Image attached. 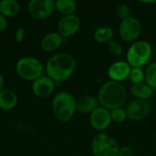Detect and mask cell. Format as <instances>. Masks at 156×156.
Segmentation results:
<instances>
[{"label": "cell", "instance_id": "6da1fadb", "mask_svg": "<svg viewBox=\"0 0 156 156\" xmlns=\"http://www.w3.org/2000/svg\"><path fill=\"white\" fill-rule=\"evenodd\" d=\"M76 60L67 53H58L52 56L46 64V72L54 82H63L75 71Z\"/></svg>", "mask_w": 156, "mask_h": 156}, {"label": "cell", "instance_id": "7a4b0ae2", "mask_svg": "<svg viewBox=\"0 0 156 156\" xmlns=\"http://www.w3.org/2000/svg\"><path fill=\"white\" fill-rule=\"evenodd\" d=\"M127 100V91L121 82L107 81L100 89L98 93V101L101 107L107 110H113L122 107Z\"/></svg>", "mask_w": 156, "mask_h": 156}, {"label": "cell", "instance_id": "3957f363", "mask_svg": "<svg viewBox=\"0 0 156 156\" xmlns=\"http://www.w3.org/2000/svg\"><path fill=\"white\" fill-rule=\"evenodd\" d=\"M76 101L73 95L68 91L57 93L52 100V110L56 118L60 122L71 120L77 111Z\"/></svg>", "mask_w": 156, "mask_h": 156}, {"label": "cell", "instance_id": "277c9868", "mask_svg": "<svg viewBox=\"0 0 156 156\" xmlns=\"http://www.w3.org/2000/svg\"><path fill=\"white\" fill-rule=\"evenodd\" d=\"M153 54V48L148 41L139 40L129 48L126 58L127 62L132 68H142L144 66Z\"/></svg>", "mask_w": 156, "mask_h": 156}, {"label": "cell", "instance_id": "5b68a950", "mask_svg": "<svg viewBox=\"0 0 156 156\" xmlns=\"http://www.w3.org/2000/svg\"><path fill=\"white\" fill-rule=\"evenodd\" d=\"M16 70L18 76L25 80L35 81L42 76L44 67L37 58L34 57H24L16 62Z\"/></svg>", "mask_w": 156, "mask_h": 156}, {"label": "cell", "instance_id": "8992f818", "mask_svg": "<svg viewBox=\"0 0 156 156\" xmlns=\"http://www.w3.org/2000/svg\"><path fill=\"white\" fill-rule=\"evenodd\" d=\"M120 148L113 137L100 133L91 141V151L94 156H117Z\"/></svg>", "mask_w": 156, "mask_h": 156}, {"label": "cell", "instance_id": "52a82bcc", "mask_svg": "<svg viewBox=\"0 0 156 156\" xmlns=\"http://www.w3.org/2000/svg\"><path fill=\"white\" fill-rule=\"evenodd\" d=\"M142 31V25L139 19L130 16L122 20L119 26V33L122 40L125 42H133L136 40Z\"/></svg>", "mask_w": 156, "mask_h": 156}, {"label": "cell", "instance_id": "ba28073f", "mask_svg": "<svg viewBox=\"0 0 156 156\" xmlns=\"http://www.w3.org/2000/svg\"><path fill=\"white\" fill-rule=\"evenodd\" d=\"M55 9L53 0H31L27 5L29 15L36 19H46L49 17Z\"/></svg>", "mask_w": 156, "mask_h": 156}, {"label": "cell", "instance_id": "9c48e42d", "mask_svg": "<svg viewBox=\"0 0 156 156\" xmlns=\"http://www.w3.org/2000/svg\"><path fill=\"white\" fill-rule=\"evenodd\" d=\"M125 111L127 113V118L134 122H139L149 116L151 112V105L146 101L136 99L127 104Z\"/></svg>", "mask_w": 156, "mask_h": 156}, {"label": "cell", "instance_id": "30bf717a", "mask_svg": "<svg viewBox=\"0 0 156 156\" xmlns=\"http://www.w3.org/2000/svg\"><path fill=\"white\" fill-rule=\"evenodd\" d=\"M81 22L78 16L70 15V16H64L58 21V34L63 37H69L76 34L80 27Z\"/></svg>", "mask_w": 156, "mask_h": 156}, {"label": "cell", "instance_id": "8fae6325", "mask_svg": "<svg viewBox=\"0 0 156 156\" xmlns=\"http://www.w3.org/2000/svg\"><path fill=\"white\" fill-rule=\"evenodd\" d=\"M90 122L91 126L97 131H105L112 123L110 111L104 107H98L90 113Z\"/></svg>", "mask_w": 156, "mask_h": 156}, {"label": "cell", "instance_id": "7c38bea8", "mask_svg": "<svg viewBox=\"0 0 156 156\" xmlns=\"http://www.w3.org/2000/svg\"><path fill=\"white\" fill-rule=\"evenodd\" d=\"M55 89V82L48 76H41L33 81L32 91L38 98H47L52 94Z\"/></svg>", "mask_w": 156, "mask_h": 156}, {"label": "cell", "instance_id": "4fadbf2b", "mask_svg": "<svg viewBox=\"0 0 156 156\" xmlns=\"http://www.w3.org/2000/svg\"><path fill=\"white\" fill-rule=\"evenodd\" d=\"M132 67L127 61H116L112 63L108 69V75L112 81L121 82L129 78Z\"/></svg>", "mask_w": 156, "mask_h": 156}, {"label": "cell", "instance_id": "5bb4252c", "mask_svg": "<svg viewBox=\"0 0 156 156\" xmlns=\"http://www.w3.org/2000/svg\"><path fill=\"white\" fill-rule=\"evenodd\" d=\"M63 37L58 32H51L45 35L41 40L40 46L45 52H53L57 50L62 44Z\"/></svg>", "mask_w": 156, "mask_h": 156}, {"label": "cell", "instance_id": "9a60e30c", "mask_svg": "<svg viewBox=\"0 0 156 156\" xmlns=\"http://www.w3.org/2000/svg\"><path fill=\"white\" fill-rule=\"evenodd\" d=\"M99 101L90 95H85L80 97L76 101L77 111L83 114L93 112L99 106Z\"/></svg>", "mask_w": 156, "mask_h": 156}, {"label": "cell", "instance_id": "2e32d148", "mask_svg": "<svg viewBox=\"0 0 156 156\" xmlns=\"http://www.w3.org/2000/svg\"><path fill=\"white\" fill-rule=\"evenodd\" d=\"M18 99L16 94L10 90H3L0 91V109L10 111L17 104Z\"/></svg>", "mask_w": 156, "mask_h": 156}, {"label": "cell", "instance_id": "e0dca14e", "mask_svg": "<svg viewBox=\"0 0 156 156\" xmlns=\"http://www.w3.org/2000/svg\"><path fill=\"white\" fill-rule=\"evenodd\" d=\"M20 5L16 0L0 1V14L7 17H14L20 12Z\"/></svg>", "mask_w": 156, "mask_h": 156}, {"label": "cell", "instance_id": "ac0fdd59", "mask_svg": "<svg viewBox=\"0 0 156 156\" xmlns=\"http://www.w3.org/2000/svg\"><path fill=\"white\" fill-rule=\"evenodd\" d=\"M130 91L133 96H134L137 100L146 101L153 97L154 89H152L146 83H141L137 85H132Z\"/></svg>", "mask_w": 156, "mask_h": 156}, {"label": "cell", "instance_id": "d6986e66", "mask_svg": "<svg viewBox=\"0 0 156 156\" xmlns=\"http://www.w3.org/2000/svg\"><path fill=\"white\" fill-rule=\"evenodd\" d=\"M55 8L64 16L74 15L77 9V4L73 0H57L55 2Z\"/></svg>", "mask_w": 156, "mask_h": 156}, {"label": "cell", "instance_id": "ffe728a7", "mask_svg": "<svg viewBox=\"0 0 156 156\" xmlns=\"http://www.w3.org/2000/svg\"><path fill=\"white\" fill-rule=\"evenodd\" d=\"M113 30L110 27H101L94 32V38L99 43H108L112 39Z\"/></svg>", "mask_w": 156, "mask_h": 156}, {"label": "cell", "instance_id": "44dd1931", "mask_svg": "<svg viewBox=\"0 0 156 156\" xmlns=\"http://www.w3.org/2000/svg\"><path fill=\"white\" fill-rule=\"evenodd\" d=\"M145 81L152 89H156V62L148 66L145 71Z\"/></svg>", "mask_w": 156, "mask_h": 156}, {"label": "cell", "instance_id": "7402d4cb", "mask_svg": "<svg viewBox=\"0 0 156 156\" xmlns=\"http://www.w3.org/2000/svg\"><path fill=\"white\" fill-rule=\"evenodd\" d=\"M129 79L133 85L141 84L143 83L144 80H145V72L142 68H132Z\"/></svg>", "mask_w": 156, "mask_h": 156}, {"label": "cell", "instance_id": "603a6c76", "mask_svg": "<svg viewBox=\"0 0 156 156\" xmlns=\"http://www.w3.org/2000/svg\"><path fill=\"white\" fill-rule=\"evenodd\" d=\"M110 113H111L112 122H113L115 123H122L127 118L126 111H125V109H122V107L110 111Z\"/></svg>", "mask_w": 156, "mask_h": 156}, {"label": "cell", "instance_id": "cb8c5ba5", "mask_svg": "<svg viewBox=\"0 0 156 156\" xmlns=\"http://www.w3.org/2000/svg\"><path fill=\"white\" fill-rule=\"evenodd\" d=\"M131 13H132L131 7L127 4H121L116 8L117 16L119 18H121L122 20H124V19L130 17L131 16Z\"/></svg>", "mask_w": 156, "mask_h": 156}, {"label": "cell", "instance_id": "d4e9b609", "mask_svg": "<svg viewBox=\"0 0 156 156\" xmlns=\"http://www.w3.org/2000/svg\"><path fill=\"white\" fill-rule=\"evenodd\" d=\"M108 47H109L110 52L115 57H119V56L122 55V53H123L122 46L118 41H116L114 39H112L110 42H108Z\"/></svg>", "mask_w": 156, "mask_h": 156}, {"label": "cell", "instance_id": "484cf974", "mask_svg": "<svg viewBox=\"0 0 156 156\" xmlns=\"http://www.w3.org/2000/svg\"><path fill=\"white\" fill-rule=\"evenodd\" d=\"M117 156H134V154H133L132 148H130L128 146H123V147L120 148Z\"/></svg>", "mask_w": 156, "mask_h": 156}, {"label": "cell", "instance_id": "4316f807", "mask_svg": "<svg viewBox=\"0 0 156 156\" xmlns=\"http://www.w3.org/2000/svg\"><path fill=\"white\" fill-rule=\"evenodd\" d=\"M25 30H24V28H22V27H19V28H17L16 29V33H15V38H16V41L17 42V43H20V42H22L23 41V39H24V37H25Z\"/></svg>", "mask_w": 156, "mask_h": 156}, {"label": "cell", "instance_id": "83f0119b", "mask_svg": "<svg viewBox=\"0 0 156 156\" xmlns=\"http://www.w3.org/2000/svg\"><path fill=\"white\" fill-rule=\"evenodd\" d=\"M8 27V21L7 18L0 14V31H5Z\"/></svg>", "mask_w": 156, "mask_h": 156}, {"label": "cell", "instance_id": "f1b7e54d", "mask_svg": "<svg viewBox=\"0 0 156 156\" xmlns=\"http://www.w3.org/2000/svg\"><path fill=\"white\" fill-rule=\"evenodd\" d=\"M4 86H5V80L4 77L0 74V91L4 90Z\"/></svg>", "mask_w": 156, "mask_h": 156}]
</instances>
